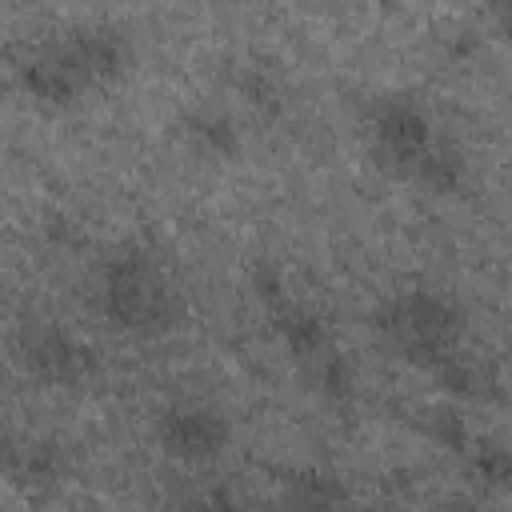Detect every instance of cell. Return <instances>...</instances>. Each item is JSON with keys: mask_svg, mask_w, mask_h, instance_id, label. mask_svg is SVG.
<instances>
[{"mask_svg": "<svg viewBox=\"0 0 512 512\" xmlns=\"http://www.w3.org/2000/svg\"><path fill=\"white\" fill-rule=\"evenodd\" d=\"M232 440V424L204 400H176L156 416V444L180 464H208Z\"/></svg>", "mask_w": 512, "mask_h": 512, "instance_id": "obj_4", "label": "cell"}, {"mask_svg": "<svg viewBox=\"0 0 512 512\" xmlns=\"http://www.w3.org/2000/svg\"><path fill=\"white\" fill-rule=\"evenodd\" d=\"M252 292H256V300L264 304V312L292 296V292H288V276H284V268H280L276 260H260V264L252 268Z\"/></svg>", "mask_w": 512, "mask_h": 512, "instance_id": "obj_19", "label": "cell"}, {"mask_svg": "<svg viewBox=\"0 0 512 512\" xmlns=\"http://www.w3.org/2000/svg\"><path fill=\"white\" fill-rule=\"evenodd\" d=\"M100 316L128 336H164L180 324L184 300L168 272L140 248H120L100 264L96 280Z\"/></svg>", "mask_w": 512, "mask_h": 512, "instance_id": "obj_1", "label": "cell"}, {"mask_svg": "<svg viewBox=\"0 0 512 512\" xmlns=\"http://www.w3.org/2000/svg\"><path fill=\"white\" fill-rule=\"evenodd\" d=\"M440 512H484V500L476 492H452L440 500Z\"/></svg>", "mask_w": 512, "mask_h": 512, "instance_id": "obj_21", "label": "cell"}, {"mask_svg": "<svg viewBox=\"0 0 512 512\" xmlns=\"http://www.w3.org/2000/svg\"><path fill=\"white\" fill-rule=\"evenodd\" d=\"M264 316H268V328H272V336L280 340V348L292 352L300 364L312 360V356H320L324 348H332V324H328V316H324L320 308H312L308 300L288 296V300H280L276 308H268Z\"/></svg>", "mask_w": 512, "mask_h": 512, "instance_id": "obj_7", "label": "cell"}, {"mask_svg": "<svg viewBox=\"0 0 512 512\" xmlns=\"http://www.w3.org/2000/svg\"><path fill=\"white\" fill-rule=\"evenodd\" d=\"M408 180L420 184L432 196H456L468 184V160H464V152L456 144H448V140L436 136V144L412 164Z\"/></svg>", "mask_w": 512, "mask_h": 512, "instance_id": "obj_11", "label": "cell"}, {"mask_svg": "<svg viewBox=\"0 0 512 512\" xmlns=\"http://www.w3.org/2000/svg\"><path fill=\"white\" fill-rule=\"evenodd\" d=\"M180 128H184L188 148L196 156H204V160H216L220 164V160H236L244 152V132H240L236 116L224 112V108H216V104H200V108L184 112Z\"/></svg>", "mask_w": 512, "mask_h": 512, "instance_id": "obj_10", "label": "cell"}, {"mask_svg": "<svg viewBox=\"0 0 512 512\" xmlns=\"http://www.w3.org/2000/svg\"><path fill=\"white\" fill-rule=\"evenodd\" d=\"M428 376L452 396V400H484L488 396V388L496 384L492 376H488V368L484 364H476L464 348H456L452 356H444L436 368H428Z\"/></svg>", "mask_w": 512, "mask_h": 512, "instance_id": "obj_14", "label": "cell"}, {"mask_svg": "<svg viewBox=\"0 0 512 512\" xmlns=\"http://www.w3.org/2000/svg\"><path fill=\"white\" fill-rule=\"evenodd\" d=\"M64 472H68V452H64V444L52 440V436H36V440H24V444H20L12 480L24 484V488H52Z\"/></svg>", "mask_w": 512, "mask_h": 512, "instance_id": "obj_13", "label": "cell"}, {"mask_svg": "<svg viewBox=\"0 0 512 512\" xmlns=\"http://www.w3.org/2000/svg\"><path fill=\"white\" fill-rule=\"evenodd\" d=\"M376 332L380 340L404 356L408 364H416L420 372L436 368L444 356H452L464 340V308L452 292L444 288H404L396 296H388L376 308Z\"/></svg>", "mask_w": 512, "mask_h": 512, "instance_id": "obj_2", "label": "cell"}, {"mask_svg": "<svg viewBox=\"0 0 512 512\" xmlns=\"http://www.w3.org/2000/svg\"><path fill=\"white\" fill-rule=\"evenodd\" d=\"M20 444H24V436H16V428H12L8 416L0 412V476H12L16 456H20Z\"/></svg>", "mask_w": 512, "mask_h": 512, "instance_id": "obj_20", "label": "cell"}, {"mask_svg": "<svg viewBox=\"0 0 512 512\" xmlns=\"http://www.w3.org/2000/svg\"><path fill=\"white\" fill-rule=\"evenodd\" d=\"M236 88H240V96H244L260 116H276V112L284 108V88H280V80H276L268 68H260V64H248V68L236 76Z\"/></svg>", "mask_w": 512, "mask_h": 512, "instance_id": "obj_17", "label": "cell"}, {"mask_svg": "<svg viewBox=\"0 0 512 512\" xmlns=\"http://www.w3.org/2000/svg\"><path fill=\"white\" fill-rule=\"evenodd\" d=\"M356 512H412V508L400 500H372V504H360Z\"/></svg>", "mask_w": 512, "mask_h": 512, "instance_id": "obj_22", "label": "cell"}, {"mask_svg": "<svg viewBox=\"0 0 512 512\" xmlns=\"http://www.w3.org/2000/svg\"><path fill=\"white\" fill-rule=\"evenodd\" d=\"M180 512H244V500L236 496L232 484L212 480V484L192 488V492L180 500Z\"/></svg>", "mask_w": 512, "mask_h": 512, "instance_id": "obj_18", "label": "cell"}, {"mask_svg": "<svg viewBox=\"0 0 512 512\" xmlns=\"http://www.w3.org/2000/svg\"><path fill=\"white\" fill-rule=\"evenodd\" d=\"M464 468H468V476H472V484L480 492H504L508 480H512V452H508L504 440L480 436L464 452Z\"/></svg>", "mask_w": 512, "mask_h": 512, "instance_id": "obj_15", "label": "cell"}, {"mask_svg": "<svg viewBox=\"0 0 512 512\" xmlns=\"http://www.w3.org/2000/svg\"><path fill=\"white\" fill-rule=\"evenodd\" d=\"M20 88L36 100V104H48V108H64V104H76L84 96V84L80 76L68 68V60L60 56V48H44L40 56L24 60L20 72H16Z\"/></svg>", "mask_w": 512, "mask_h": 512, "instance_id": "obj_9", "label": "cell"}, {"mask_svg": "<svg viewBox=\"0 0 512 512\" xmlns=\"http://www.w3.org/2000/svg\"><path fill=\"white\" fill-rule=\"evenodd\" d=\"M0 88H4V52H0Z\"/></svg>", "mask_w": 512, "mask_h": 512, "instance_id": "obj_23", "label": "cell"}, {"mask_svg": "<svg viewBox=\"0 0 512 512\" xmlns=\"http://www.w3.org/2000/svg\"><path fill=\"white\" fill-rule=\"evenodd\" d=\"M304 376H308L312 392H316L324 404H332V408H344V404H352V400H356L360 372H356V364H352L336 344H332V348H324L320 356L304 360Z\"/></svg>", "mask_w": 512, "mask_h": 512, "instance_id": "obj_12", "label": "cell"}, {"mask_svg": "<svg viewBox=\"0 0 512 512\" xmlns=\"http://www.w3.org/2000/svg\"><path fill=\"white\" fill-rule=\"evenodd\" d=\"M12 356L32 380L48 388H80L100 372L96 348L52 320H24L12 340Z\"/></svg>", "mask_w": 512, "mask_h": 512, "instance_id": "obj_3", "label": "cell"}, {"mask_svg": "<svg viewBox=\"0 0 512 512\" xmlns=\"http://www.w3.org/2000/svg\"><path fill=\"white\" fill-rule=\"evenodd\" d=\"M368 136H372L376 156L388 168L404 172V176L436 144L432 116L412 96H384V100H376L372 104V116H368Z\"/></svg>", "mask_w": 512, "mask_h": 512, "instance_id": "obj_5", "label": "cell"}, {"mask_svg": "<svg viewBox=\"0 0 512 512\" xmlns=\"http://www.w3.org/2000/svg\"><path fill=\"white\" fill-rule=\"evenodd\" d=\"M280 512H352V492L332 468H296L280 484Z\"/></svg>", "mask_w": 512, "mask_h": 512, "instance_id": "obj_8", "label": "cell"}, {"mask_svg": "<svg viewBox=\"0 0 512 512\" xmlns=\"http://www.w3.org/2000/svg\"><path fill=\"white\" fill-rule=\"evenodd\" d=\"M68 68L80 76L84 88L92 84H112L128 68V40L116 28H76L68 40L56 44Z\"/></svg>", "mask_w": 512, "mask_h": 512, "instance_id": "obj_6", "label": "cell"}, {"mask_svg": "<svg viewBox=\"0 0 512 512\" xmlns=\"http://www.w3.org/2000/svg\"><path fill=\"white\" fill-rule=\"evenodd\" d=\"M420 428H424V436L432 444H440L444 452H456V456H464L472 448V440H476V432H472V424H468V416L460 408H428Z\"/></svg>", "mask_w": 512, "mask_h": 512, "instance_id": "obj_16", "label": "cell"}]
</instances>
